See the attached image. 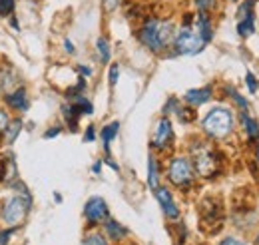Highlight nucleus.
<instances>
[{
  "mask_svg": "<svg viewBox=\"0 0 259 245\" xmlns=\"http://www.w3.org/2000/svg\"><path fill=\"white\" fill-rule=\"evenodd\" d=\"M190 159L195 174L203 180H213L222 174V153L205 140H195L190 146Z\"/></svg>",
  "mask_w": 259,
  "mask_h": 245,
  "instance_id": "7ed1b4c3",
  "label": "nucleus"
},
{
  "mask_svg": "<svg viewBox=\"0 0 259 245\" xmlns=\"http://www.w3.org/2000/svg\"><path fill=\"white\" fill-rule=\"evenodd\" d=\"M255 164L259 166V142H257V148H255Z\"/></svg>",
  "mask_w": 259,
  "mask_h": 245,
  "instance_id": "37998d69",
  "label": "nucleus"
},
{
  "mask_svg": "<svg viewBox=\"0 0 259 245\" xmlns=\"http://www.w3.org/2000/svg\"><path fill=\"white\" fill-rule=\"evenodd\" d=\"M62 134V126L56 124V126H50L46 132H44V140H52V138H58Z\"/></svg>",
  "mask_w": 259,
  "mask_h": 245,
  "instance_id": "2f4dec72",
  "label": "nucleus"
},
{
  "mask_svg": "<svg viewBox=\"0 0 259 245\" xmlns=\"http://www.w3.org/2000/svg\"><path fill=\"white\" fill-rule=\"evenodd\" d=\"M255 2H257V0H243V2L237 6V20L243 18V16H247V14H253Z\"/></svg>",
  "mask_w": 259,
  "mask_h": 245,
  "instance_id": "a878e982",
  "label": "nucleus"
},
{
  "mask_svg": "<svg viewBox=\"0 0 259 245\" xmlns=\"http://www.w3.org/2000/svg\"><path fill=\"white\" fill-rule=\"evenodd\" d=\"M194 4L199 12H211L218 6V0H194Z\"/></svg>",
  "mask_w": 259,
  "mask_h": 245,
  "instance_id": "c85d7f7f",
  "label": "nucleus"
},
{
  "mask_svg": "<svg viewBox=\"0 0 259 245\" xmlns=\"http://www.w3.org/2000/svg\"><path fill=\"white\" fill-rule=\"evenodd\" d=\"M174 146V126L167 116H162L156 128H154V136H152V150L156 152H169V148Z\"/></svg>",
  "mask_w": 259,
  "mask_h": 245,
  "instance_id": "6e6552de",
  "label": "nucleus"
},
{
  "mask_svg": "<svg viewBox=\"0 0 259 245\" xmlns=\"http://www.w3.org/2000/svg\"><path fill=\"white\" fill-rule=\"evenodd\" d=\"M245 84H247V90L251 94H255L259 90V80L255 78L253 72H247V74H245Z\"/></svg>",
  "mask_w": 259,
  "mask_h": 245,
  "instance_id": "c756f323",
  "label": "nucleus"
},
{
  "mask_svg": "<svg viewBox=\"0 0 259 245\" xmlns=\"http://www.w3.org/2000/svg\"><path fill=\"white\" fill-rule=\"evenodd\" d=\"M64 50L68 54H76V48H74V42L70 40V38H66L64 40Z\"/></svg>",
  "mask_w": 259,
  "mask_h": 245,
  "instance_id": "58836bf2",
  "label": "nucleus"
},
{
  "mask_svg": "<svg viewBox=\"0 0 259 245\" xmlns=\"http://www.w3.org/2000/svg\"><path fill=\"white\" fill-rule=\"evenodd\" d=\"M231 2H237V0H231Z\"/></svg>",
  "mask_w": 259,
  "mask_h": 245,
  "instance_id": "a18cd8bd",
  "label": "nucleus"
},
{
  "mask_svg": "<svg viewBox=\"0 0 259 245\" xmlns=\"http://www.w3.org/2000/svg\"><path fill=\"white\" fill-rule=\"evenodd\" d=\"M10 187L12 189H18V193L12 195V197H8L2 203V208H0V223L4 227L18 229L26 221V217H28L30 210H32V195H30L28 187L22 184L20 180H16Z\"/></svg>",
  "mask_w": 259,
  "mask_h": 245,
  "instance_id": "f03ea898",
  "label": "nucleus"
},
{
  "mask_svg": "<svg viewBox=\"0 0 259 245\" xmlns=\"http://www.w3.org/2000/svg\"><path fill=\"white\" fill-rule=\"evenodd\" d=\"M8 122H10V116H8L4 110H0V140H2V134H4V130H6Z\"/></svg>",
  "mask_w": 259,
  "mask_h": 245,
  "instance_id": "f704fd0d",
  "label": "nucleus"
},
{
  "mask_svg": "<svg viewBox=\"0 0 259 245\" xmlns=\"http://www.w3.org/2000/svg\"><path fill=\"white\" fill-rule=\"evenodd\" d=\"M102 4H104V10H106V12H114V10L118 8L120 0H102Z\"/></svg>",
  "mask_w": 259,
  "mask_h": 245,
  "instance_id": "e433bc0d",
  "label": "nucleus"
},
{
  "mask_svg": "<svg viewBox=\"0 0 259 245\" xmlns=\"http://www.w3.org/2000/svg\"><path fill=\"white\" fill-rule=\"evenodd\" d=\"M148 185L150 189H156L160 185V164L154 153H150L148 157Z\"/></svg>",
  "mask_w": 259,
  "mask_h": 245,
  "instance_id": "aec40b11",
  "label": "nucleus"
},
{
  "mask_svg": "<svg viewBox=\"0 0 259 245\" xmlns=\"http://www.w3.org/2000/svg\"><path fill=\"white\" fill-rule=\"evenodd\" d=\"M176 116L180 118L182 124H192L195 120V108H192V106L190 108H182L180 106V110L176 112Z\"/></svg>",
  "mask_w": 259,
  "mask_h": 245,
  "instance_id": "393cba45",
  "label": "nucleus"
},
{
  "mask_svg": "<svg viewBox=\"0 0 259 245\" xmlns=\"http://www.w3.org/2000/svg\"><path fill=\"white\" fill-rule=\"evenodd\" d=\"M78 72H80V76H84V78H90V76L94 74V70H92L90 66H84V64L78 66Z\"/></svg>",
  "mask_w": 259,
  "mask_h": 245,
  "instance_id": "4c0bfd02",
  "label": "nucleus"
},
{
  "mask_svg": "<svg viewBox=\"0 0 259 245\" xmlns=\"http://www.w3.org/2000/svg\"><path fill=\"white\" fill-rule=\"evenodd\" d=\"M194 28L197 30V34L201 36V40L205 44H209L213 40V22H211V16L209 12H197L195 14V22H194Z\"/></svg>",
  "mask_w": 259,
  "mask_h": 245,
  "instance_id": "ddd939ff",
  "label": "nucleus"
},
{
  "mask_svg": "<svg viewBox=\"0 0 259 245\" xmlns=\"http://www.w3.org/2000/svg\"><path fill=\"white\" fill-rule=\"evenodd\" d=\"M22 128H24L22 118H14V120H10L8 126H6V130H4V134H2V144L12 146V144L16 142V138H18V134L22 132Z\"/></svg>",
  "mask_w": 259,
  "mask_h": 245,
  "instance_id": "f3484780",
  "label": "nucleus"
},
{
  "mask_svg": "<svg viewBox=\"0 0 259 245\" xmlns=\"http://www.w3.org/2000/svg\"><path fill=\"white\" fill-rule=\"evenodd\" d=\"M54 199L60 203V201H62V195H60V193H54Z\"/></svg>",
  "mask_w": 259,
  "mask_h": 245,
  "instance_id": "c03bdc74",
  "label": "nucleus"
},
{
  "mask_svg": "<svg viewBox=\"0 0 259 245\" xmlns=\"http://www.w3.org/2000/svg\"><path fill=\"white\" fill-rule=\"evenodd\" d=\"M104 164H108V166H110V168H112L114 172H120V166H118V164H116V161H114V159H112L110 155H108V157L104 159Z\"/></svg>",
  "mask_w": 259,
  "mask_h": 245,
  "instance_id": "ea45409f",
  "label": "nucleus"
},
{
  "mask_svg": "<svg viewBox=\"0 0 259 245\" xmlns=\"http://www.w3.org/2000/svg\"><path fill=\"white\" fill-rule=\"evenodd\" d=\"M201 132L209 140H218V142L229 138L233 132V112L226 106L211 108L201 120Z\"/></svg>",
  "mask_w": 259,
  "mask_h": 245,
  "instance_id": "20e7f679",
  "label": "nucleus"
},
{
  "mask_svg": "<svg viewBox=\"0 0 259 245\" xmlns=\"http://www.w3.org/2000/svg\"><path fill=\"white\" fill-rule=\"evenodd\" d=\"M199 219H201V229H205L207 233H218L224 225V203L218 197L201 199Z\"/></svg>",
  "mask_w": 259,
  "mask_h": 245,
  "instance_id": "0eeeda50",
  "label": "nucleus"
},
{
  "mask_svg": "<svg viewBox=\"0 0 259 245\" xmlns=\"http://www.w3.org/2000/svg\"><path fill=\"white\" fill-rule=\"evenodd\" d=\"M118 78H120V66H118V64H112V66H110V72H108L110 86H116V84H118Z\"/></svg>",
  "mask_w": 259,
  "mask_h": 245,
  "instance_id": "7c9ffc66",
  "label": "nucleus"
},
{
  "mask_svg": "<svg viewBox=\"0 0 259 245\" xmlns=\"http://www.w3.org/2000/svg\"><path fill=\"white\" fill-rule=\"evenodd\" d=\"M118 132H120V122L116 120V122H110L108 126H104L102 128V134H100V138H102V144H104V152L110 155V144H112V140L118 136Z\"/></svg>",
  "mask_w": 259,
  "mask_h": 245,
  "instance_id": "6ab92c4d",
  "label": "nucleus"
},
{
  "mask_svg": "<svg viewBox=\"0 0 259 245\" xmlns=\"http://www.w3.org/2000/svg\"><path fill=\"white\" fill-rule=\"evenodd\" d=\"M110 217V210L104 197L100 195H92L86 203H84V219L88 223V227H98L102 225L106 219Z\"/></svg>",
  "mask_w": 259,
  "mask_h": 245,
  "instance_id": "1a4fd4ad",
  "label": "nucleus"
},
{
  "mask_svg": "<svg viewBox=\"0 0 259 245\" xmlns=\"http://www.w3.org/2000/svg\"><path fill=\"white\" fill-rule=\"evenodd\" d=\"M18 180V168H16V161L12 155L8 157H2L0 161V182H4L6 185H12Z\"/></svg>",
  "mask_w": 259,
  "mask_h": 245,
  "instance_id": "2eb2a0df",
  "label": "nucleus"
},
{
  "mask_svg": "<svg viewBox=\"0 0 259 245\" xmlns=\"http://www.w3.org/2000/svg\"><path fill=\"white\" fill-rule=\"evenodd\" d=\"M211 98H213V86L211 84H207L203 88H192V90H188L186 96H184L186 104H190L192 108H199V106L207 104Z\"/></svg>",
  "mask_w": 259,
  "mask_h": 245,
  "instance_id": "f8f14e48",
  "label": "nucleus"
},
{
  "mask_svg": "<svg viewBox=\"0 0 259 245\" xmlns=\"http://www.w3.org/2000/svg\"><path fill=\"white\" fill-rule=\"evenodd\" d=\"M176 24L171 18H158V16H146L140 28L136 30V38L144 48H148L154 54H162L174 42Z\"/></svg>",
  "mask_w": 259,
  "mask_h": 245,
  "instance_id": "f257e3e1",
  "label": "nucleus"
},
{
  "mask_svg": "<svg viewBox=\"0 0 259 245\" xmlns=\"http://www.w3.org/2000/svg\"><path fill=\"white\" fill-rule=\"evenodd\" d=\"M68 100H70L72 108L78 112V116H90V114H94V104H92L84 94L72 96V98H68Z\"/></svg>",
  "mask_w": 259,
  "mask_h": 245,
  "instance_id": "a211bd4d",
  "label": "nucleus"
},
{
  "mask_svg": "<svg viewBox=\"0 0 259 245\" xmlns=\"http://www.w3.org/2000/svg\"><path fill=\"white\" fill-rule=\"evenodd\" d=\"M10 26H12L14 30H18V20H16L14 16H10Z\"/></svg>",
  "mask_w": 259,
  "mask_h": 245,
  "instance_id": "79ce46f5",
  "label": "nucleus"
},
{
  "mask_svg": "<svg viewBox=\"0 0 259 245\" xmlns=\"http://www.w3.org/2000/svg\"><path fill=\"white\" fill-rule=\"evenodd\" d=\"M226 94L233 100V104H235L241 112H247V110H249V102H247V98H243L241 94L233 88V86H226Z\"/></svg>",
  "mask_w": 259,
  "mask_h": 245,
  "instance_id": "b1692460",
  "label": "nucleus"
},
{
  "mask_svg": "<svg viewBox=\"0 0 259 245\" xmlns=\"http://www.w3.org/2000/svg\"><path fill=\"white\" fill-rule=\"evenodd\" d=\"M220 245H247L243 239H239V237H233V235H229V237H224Z\"/></svg>",
  "mask_w": 259,
  "mask_h": 245,
  "instance_id": "c9c22d12",
  "label": "nucleus"
},
{
  "mask_svg": "<svg viewBox=\"0 0 259 245\" xmlns=\"http://www.w3.org/2000/svg\"><path fill=\"white\" fill-rule=\"evenodd\" d=\"M82 245H110V239L102 231H98L96 227H92L90 231H86V235L82 239Z\"/></svg>",
  "mask_w": 259,
  "mask_h": 245,
  "instance_id": "5701e85b",
  "label": "nucleus"
},
{
  "mask_svg": "<svg viewBox=\"0 0 259 245\" xmlns=\"http://www.w3.org/2000/svg\"><path fill=\"white\" fill-rule=\"evenodd\" d=\"M92 172H94L96 176H100V174H102V159H98L96 164L92 166Z\"/></svg>",
  "mask_w": 259,
  "mask_h": 245,
  "instance_id": "a19ab883",
  "label": "nucleus"
},
{
  "mask_svg": "<svg viewBox=\"0 0 259 245\" xmlns=\"http://www.w3.org/2000/svg\"><path fill=\"white\" fill-rule=\"evenodd\" d=\"M96 52L102 64H108L110 62V58H112V48H110V40L106 36H100L96 40Z\"/></svg>",
  "mask_w": 259,
  "mask_h": 245,
  "instance_id": "4be33fe9",
  "label": "nucleus"
},
{
  "mask_svg": "<svg viewBox=\"0 0 259 245\" xmlns=\"http://www.w3.org/2000/svg\"><path fill=\"white\" fill-rule=\"evenodd\" d=\"M241 126H243V132H245L249 144L259 142V122L255 118H251L247 112H241Z\"/></svg>",
  "mask_w": 259,
  "mask_h": 245,
  "instance_id": "dca6fc26",
  "label": "nucleus"
},
{
  "mask_svg": "<svg viewBox=\"0 0 259 245\" xmlns=\"http://www.w3.org/2000/svg\"><path fill=\"white\" fill-rule=\"evenodd\" d=\"M174 54H182V56H195L199 54L207 44L201 40V36L197 34L194 26H182L176 30L174 36Z\"/></svg>",
  "mask_w": 259,
  "mask_h": 245,
  "instance_id": "423d86ee",
  "label": "nucleus"
},
{
  "mask_svg": "<svg viewBox=\"0 0 259 245\" xmlns=\"http://www.w3.org/2000/svg\"><path fill=\"white\" fill-rule=\"evenodd\" d=\"M4 104L10 108V110H14V112H26L28 108H30V98H28V92H26V88L24 86H18V88H14L12 92H6L4 94Z\"/></svg>",
  "mask_w": 259,
  "mask_h": 245,
  "instance_id": "9b49d317",
  "label": "nucleus"
},
{
  "mask_svg": "<svg viewBox=\"0 0 259 245\" xmlns=\"http://www.w3.org/2000/svg\"><path fill=\"white\" fill-rule=\"evenodd\" d=\"M94 140H96V126H88L86 132H84V142L90 144V142H94Z\"/></svg>",
  "mask_w": 259,
  "mask_h": 245,
  "instance_id": "72a5a7b5",
  "label": "nucleus"
},
{
  "mask_svg": "<svg viewBox=\"0 0 259 245\" xmlns=\"http://www.w3.org/2000/svg\"><path fill=\"white\" fill-rule=\"evenodd\" d=\"M14 231H16V229H12V227H2V229H0V245H8V241H10V237H12Z\"/></svg>",
  "mask_w": 259,
  "mask_h": 245,
  "instance_id": "473e14b6",
  "label": "nucleus"
},
{
  "mask_svg": "<svg viewBox=\"0 0 259 245\" xmlns=\"http://www.w3.org/2000/svg\"><path fill=\"white\" fill-rule=\"evenodd\" d=\"M102 227H104V235H106L110 241H114V243L124 241L130 233L128 227H124L120 221H116V219H112V217H108V219L102 223Z\"/></svg>",
  "mask_w": 259,
  "mask_h": 245,
  "instance_id": "4468645a",
  "label": "nucleus"
},
{
  "mask_svg": "<svg viewBox=\"0 0 259 245\" xmlns=\"http://www.w3.org/2000/svg\"><path fill=\"white\" fill-rule=\"evenodd\" d=\"M16 10V0H0V16L10 18Z\"/></svg>",
  "mask_w": 259,
  "mask_h": 245,
  "instance_id": "bb28decb",
  "label": "nucleus"
},
{
  "mask_svg": "<svg viewBox=\"0 0 259 245\" xmlns=\"http://www.w3.org/2000/svg\"><path fill=\"white\" fill-rule=\"evenodd\" d=\"M154 193H156V199H158V203H160V208H162L163 215H165L167 219H171V221H178V219H180V208H178V203H176V199H174L169 187L158 185V187L154 189Z\"/></svg>",
  "mask_w": 259,
  "mask_h": 245,
  "instance_id": "9d476101",
  "label": "nucleus"
},
{
  "mask_svg": "<svg viewBox=\"0 0 259 245\" xmlns=\"http://www.w3.org/2000/svg\"><path fill=\"white\" fill-rule=\"evenodd\" d=\"M235 30H237V34H239L241 38H249V36L255 32V12L243 16V18H239Z\"/></svg>",
  "mask_w": 259,
  "mask_h": 245,
  "instance_id": "412c9836",
  "label": "nucleus"
},
{
  "mask_svg": "<svg viewBox=\"0 0 259 245\" xmlns=\"http://www.w3.org/2000/svg\"><path fill=\"white\" fill-rule=\"evenodd\" d=\"M167 182L178 187V189H190L195 184V168L190 159V155H174L167 161V170H165Z\"/></svg>",
  "mask_w": 259,
  "mask_h": 245,
  "instance_id": "39448f33",
  "label": "nucleus"
},
{
  "mask_svg": "<svg viewBox=\"0 0 259 245\" xmlns=\"http://www.w3.org/2000/svg\"><path fill=\"white\" fill-rule=\"evenodd\" d=\"M180 110V100L176 98V96H171V98H167V102H165V106H163L162 114L163 116H167V114H176Z\"/></svg>",
  "mask_w": 259,
  "mask_h": 245,
  "instance_id": "cd10ccee",
  "label": "nucleus"
}]
</instances>
